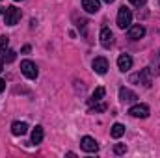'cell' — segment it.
Segmentation results:
<instances>
[{"label": "cell", "instance_id": "26", "mask_svg": "<svg viewBox=\"0 0 160 158\" xmlns=\"http://www.w3.org/2000/svg\"><path fill=\"white\" fill-rule=\"evenodd\" d=\"M6 11V7H0V13H4Z\"/></svg>", "mask_w": 160, "mask_h": 158}, {"label": "cell", "instance_id": "24", "mask_svg": "<svg viewBox=\"0 0 160 158\" xmlns=\"http://www.w3.org/2000/svg\"><path fill=\"white\" fill-rule=\"evenodd\" d=\"M2 71H4V62L0 60V73H2Z\"/></svg>", "mask_w": 160, "mask_h": 158}, {"label": "cell", "instance_id": "9", "mask_svg": "<svg viewBox=\"0 0 160 158\" xmlns=\"http://www.w3.org/2000/svg\"><path fill=\"white\" fill-rule=\"evenodd\" d=\"M128 39L136 41V39H142L143 36H145V28L142 26V24H134V26H128Z\"/></svg>", "mask_w": 160, "mask_h": 158}, {"label": "cell", "instance_id": "3", "mask_svg": "<svg viewBox=\"0 0 160 158\" xmlns=\"http://www.w3.org/2000/svg\"><path fill=\"white\" fill-rule=\"evenodd\" d=\"M19 21H21V9L15 7V6L6 7V11H4V22L8 26H15Z\"/></svg>", "mask_w": 160, "mask_h": 158}, {"label": "cell", "instance_id": "1", "mask_svg": "<svg viewBox=\"0 0 160 158\" xmlns=\"http://www.w3.org/2000/svg\"><path fill=\"white\" fill-rule=\"evenodd\" d=\"M130 82L132 84H142V86H145V87H149L151 86V82H153V69L151 67H145V69H142L140 73H136V75H132L130 77Z\"/></svg>", "mask_w": 160, "mask_h": 158}, {"label": "cell", "instance_id": "22", "mask_svg": "<svg viewBox=\"0 0 160 158\" xmlns=\"http://www.w3.org/2000/svg\"><path fill=\"white\" fill-rule=\"evenodd\" d=\"M28 52H30V45H24L22 47V54H28Z\"/></svg>", "mask_w": 160, "mask_h": 158}, {"label": "cell", "instance_id": "12", "mask_svg": "<svg viewBox=\"0 0 160 158\" xmlns=\"http://www.w3.org/2000/svg\"><path fill=\"white\" fill-rule=\"evenodd\" d=\"M11 132H13V136H24L28 132V125L22 123V121H15L11 125Z\"/></svg>", "mask_w": 160, "mask_h": 158}, {"label": "cell", "instance_id": "5", "mask_svg": "<svg viewBox=\"0 0 160 158\" xmlns=\"http://www.w3.org/2000/svg\"><path fill=\"white\" fill-rule=\"evenodd\" d=\"M80 147H82V151H86V153H97V151H99V143H97L95 138H91V136H84V138L80 140Z\"/></svg>", "mask_w": 160, "mask_h": 158}, {"label": "cell", "instance_id": "20", "mask_svg": "<svg viewBox=\"0 0 160 158\" xmlns=\"http://www.w3.org/2000/svg\"><path fill=\"white\" fill-rule=\"evenodd\" d=\"M95 112H106V104H104V102H102V104H97V102H95V106L89 110V114H95Z\"/></svg>", "mask_w": 160, "mask_h": 158}, {"label": "cell", "instance_id": "19", "mask_svg": "<svg viewBox=\"0 0 160 158\" xmlns=\"http://www.w3.org/2000/svg\"><path fill=\"white\" fill-rule=\"evenodd\" d=\"M114 153H116V155H125V153H127V145H125V143H116V145H114Z\"/></svg>", "mask_w": 160, "mask_h": 158}, {"label": "cell", "instance_id": "15", "mask_svg": "<svg viewBox=\"0 0 160 158\" xmlns=\"http://www.w3.org/2000/svg\"><path fill=\"white\" fill-rule=\"evenodd\" d=\"M43 141V126H36L34 130H32V143L34 145H38V143H41Z\"/></svg>", "mask_w": 160, "mask_h": 158}, {"label": "cell", "instance_id": "10", "mask_svg": "<svg viewBox=\"0 0 160 158\" xmlns=\"http://www.w3.org/2000/svg\"><path fill=\"white\" fill-rule=\"evenodd\" d=\"M138 99V95L134 91H130L128 87H121L119 89V101L121 102H134Z\"/></svg>", "mask_w": 160, "mask_h": 158}, {"label": "cell", "instance_id": "14", "mask_svg": "<svg viewBox=\"0 0 160 158\" xmlns=\"http://www.w3.org/2000/svg\"><path fill=\"white\" fill-rule=\"evenodd\" d=\"M104 95H106V89H104V87H97V89L93 91V95H91V99H89V104H95V102H101V101L104 99Z\"/></svg>", "mask_w": 160, "mask_h": 158}, {"label": "cell", "instance_id": "8", "mask_svg": "<svg viewBox=\"0 0 160 158\" xmlns=\"http://www.w3.org/2000/svg\"><path fill=\"white\" fill-rule=\"evenodd\" d=\"M99 39H101V45H102L104 48H110L112 43H114V34H112V30H110V28H102Z\"/></svg>", "mask_w": 160, "mask_h": 158}, {"label": "cell", "instance_id": "7", "mask_svg": "<svg viewBox=\"0 0 160 158\" xmlns=\"http://www.w3.org/2000/svg\"><path fill=\"white\" fill-rule=\"evenodd\" d=\"M91 67H93V71H95L97 75H104V73L108 71V60H106V58H102V56H99V58H95V60H93Z\"/></svg>", "mask_w": 160, "mask_h": 158}, {"label": "cell", "instance_id": "16", "mask_svg": "<svg viewBox=\"0 0 160 158\" xmlns=\"http://www.w3.org/2000/svg\"><path fill=\"white\" fill-rule=\"evenodd\" d=\"M110 134H112V138H116V140H119L121 136L125 134V126L121 125V123H116L112 128H110Z\"/></svg>", "mask_w": 160, "mask_h": 158}, {"label": "cell", "instance_id": "6", "mask_svg": "<svg viewBox=\"0 0 160 158\" xmlns=\"http://www.w3.org/2000/svg\"><path fill=\"white\" fill-rule=\"evenodd\" d=\"M128 114H130L132 117L145 119V117H149V106H147V104H134V106L128 110Z\"/></svg>", "mask_w": 160, "mask_h": 158}, {"label": "cell", "instance_id": "18", "mask_svg": "<svg viewBox=\"0 0 160 158\" xmlns=\"http://www.w3.org/2000/svg\"><path fill=\"white\" fill-rule=\"evenodd\" d=\"M8 45H9V37L8 36H0V54L8 48Z\"/></svg>", "mask_w": 160, "mask_h": 158}, {"label": "cell", "instance_id": "25", "mask_svg": "<svg viewBox=\"0 0 160 158\" xmlns=\"http://www.w3.org/2000/svg\"><path fill=\"white\" fill-rule=\"evenodd\" d=\"M102 2H106V4H112V2H114V0H102Z\"/></svg>", "mask_w": 160, "mask_h": 158}, {"label": "cell", "instance_id": "23", "mask_svg": "<svg viewBox=\"0 0 160 158\" xmlns=\"http://www.w3.org/2000/svg\"><path fill=\"white\" fill-rule=\"evenodd\" d=\"M4 89H6V82H4V80L0 78V93H2Z\"/></svg>", "mask_w": 160, "mask_h": 158}, {"label": "cell", "instance_id": "17", "mask_svg": "<svg viewBox=\"0 0 160 158\" xmlns=\"http://www.w3.org/2000/svg\"><path fill=\"white\" fill-rule=\"evenodd\" d=\"M15 56H17V52H15V50H4V52H2V62L11 63V62L15 60Z\"/></svg>", "mask_w": 160, "mask_h": 158}, {"label": "cell", "instance_id": "4", "mask_svg": "<svg viewBox=\"0 0 160 158\" xmlns=\"http://www.w3.org/2000/svg\"><path fill=\"white\" fill-rule=\"evenodd\" d=\"M21 73H22L26 78H30V80L38 78V67H36V63H34V62H30V60L21 62Z\"/></svg>", "mask_w": 160, "mask_h": 158}, {"label": "cell", "instance_id": "13", "mask_svg": "<svg viewBox=\"0 0 160 158\" xmlns=\"http://www.w3.org/2000/svg\"><path fill=\"white\" fill-rule=\"evenodd\" d=\"M82 7L88 13H97L101 9V2L99 0H82Z\"/></svg>", "mask_w": 160, "mask_h": 158}, {"label": "cell", "instance_id": "27", "mask_svg": "<svg viewBox=\"0 0 160 158\" xmlns=\"http://www.w3.org/2000/svg\"><path fill=\"white\" fill-rule=\"evenodd\" d=\"M15 2H19V0H15Z\"/></svg>", "mask_w": 160, "mask_h": 158}, {"label": "cell", "instance_id": "21", "mask_svg": "<svg viewBox=\"0 0 160 158\" xmlns=\"http://www.w3.org/2000/svg\"><path fill=\"white\" fill-rule=\"evenodd\" d=\"M128 2H130L132 6H136V7H140V6H143V2H145V0H128Z\"/></svg>", "mask_w": 160, "mask_h": 158}, {"label": "cell", "instance_id": "2", "mask_svg": "<svg viewBox=\"0 0 160 158\" xmlns=\"http://www.w3.org/2000/svg\"><path fill=\"white\" fill-rule=\"evenodd\" d=\"M130 24H132V11L127 6H121L119 11H118V26H119L121 30H125Z\"/></svg>", "mask_w": 160, "mask_h": 158}, {"label": "cell", "instance_id": "11", "mask_svg": "<svg viewBox=\"0 0 160 158\" xmlns=\"http://www.w3.org/2000/svg\"><path fill=\"white\" fill-rule=\"evenodd\" d=\"M118 67H119V71H128L130 67H132V58L128 56V54H119V58H118Z\"/></svg>", "mask_w": 160, "mask_h": 158}]
</instances>
